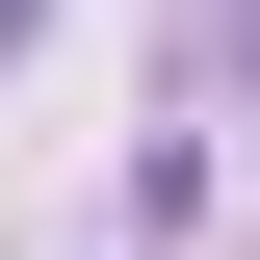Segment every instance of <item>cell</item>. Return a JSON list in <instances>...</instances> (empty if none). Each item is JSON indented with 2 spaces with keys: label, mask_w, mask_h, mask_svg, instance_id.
Masks as SVG:
<instances>
[{
  "label": "cell",
  "mask_w": 260,
  "mask_h": 260,
  "mask_svg": "<svg viewBox=\"0 0 260 260\" xmlns=\"http://www.w3.org/2000/svg\"><path fill=\"white\" fill-rule=\"evenodd\" d=\"M26 26H52V0H0V52H26Z\"/></svg>",
  "instance_id": "obj_1"
}]
</instances>
